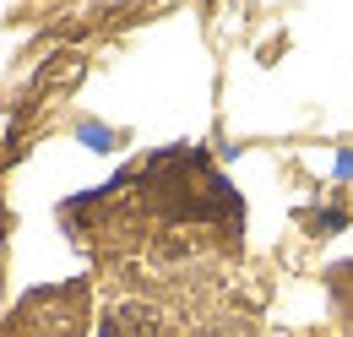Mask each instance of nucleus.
Listing matches in <instances>:
<instances>
[{
  "mask_svg": "<svg viewBox=\"0 0 353 337\" xmlns=\"http://www.w3.org/2000/svg\"><path fill=\"white\" fill-rule=\"evenodd\" d=\"M103 337H169V327H163V316H158L152 305L125 299V305H114V310L103 316Z\"/></svg>",
  "mask_w": 353,
  "mask_h": 337,
  "instance_id": "nucleus-1",
  "label": "nucleus"
},
{
  "mask_svg": "<svg viewBox=\"0 0 353 337\" xmlns=\"http://www.w3.org/2000/svg\"><path fill=\"white\" fill-rule=\"evenodd\" d=\"M196 337H256V327H250V321H239V316H218V321H207Z\"/></svg>",
  "mask_w": 353,
  "mask_h": 337,
  "instance_id": "nucleus-2",
  "label": "nucleus"
}]
</instances>
